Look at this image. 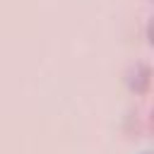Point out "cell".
Here are the masks:
<instances>
[{"mask_svg": "<svg viewBox=\"0 0 154 154\" xmlns=\"http://www.w3.org/2000/svg\"><path fill=\"white\" fill-rule=\"evenodd\" d=\"M132 87H135V91H147V87H149V67L147 65H137L135 67Z\"/></svg>", "mask_w": 154, "mask_h": 154, "instance_id": "cell-1", "label": "cell"}]
</instances>
